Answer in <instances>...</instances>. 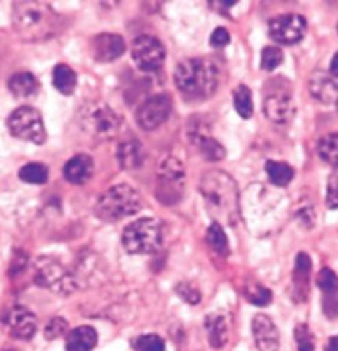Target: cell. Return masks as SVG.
Listing matches in <instances>:
<instances>
[{"mask_svg":"<svg viewBox=\"0 0 338 351\" xmlns=\"http://www.w3.org/2000/svg\"><path fill=\"white\" fill-rule=\"evenodd\" d=\"M175 86L189 99H206L217 91L219 68L208 58H186L175 68Z\"/></svg>","mask_w":338,"mask_h":351,"instance_id":"1","label":"cell"},{"mask_svg":"<svg viewBox=\"0 0 338 351\" xmlns=\"http://www.w3.org/2000/svg\"><path fill=\"white\" fill-rule=\"evenodd\" d=\"M14 27L27 42H45L60 32V15L45 2H15Z\"/></svg>","mask_w":338,"mask_h":351,"instance_id":"2","label":"cell"},{"mask_svg":"<svg viewBox=\"0 0 338 351\" xmlns=\"http://www.w3.org/2000/svg\"><path fill=\"white\" fill-rule=\"evenodd\" d=\"M200 191L213 216L228 224L238 221V186L230 175L219 170L208 171L203 175L202 182H200Z\"/></svg>","mask_w":338,"mask_h":351,"instance_id":"3","label":"cell"},{"mask_svg":"<svg viewBox=\"0 0 338 351\" xmlns=\"http://www.w3.org/2000/svg\"><path fill=\"white\" fill-rule=\"evenodd\" d=\"M142 208V197L136 189L121 183L108 189L96 203L97 218L104 221H119L130 215H136Z\"/></svg>","mask_w":338,"mask_h":351,"instance_id":"4","label":"cell"},{"mask_svg":"<svg viewBox=\"0 0 338 351\" xmlns=\"http://www.w3.org/2000/svg\"><path fill=\"white\" fill-rule=\"evenodd\" d=\"M78 124L84 134L96 141H111L119 132L121 119L108 104L101 101H91L81 106Z\"/></svg>","mask_w":338,"mask_h":351,"instance_id":"5","label":"cell"},{"mask_svg":"<svg viewBox=\"0 0 338 351\" xmlns=\"http://www.w3.org/2000/svg\"><path fill=\"white\" fill-rule=\"evenodd\" d=\"M164 243L162 223L154 218H141L122 232V244L129 254H154Z\"/></svg>","mask_w":338,"mask_h":351,"instance_id":"6","label":"cell"},{"mask_svg":"<svg viewBox=\"0 0 338 351\" xmlns=\"http://www.w3.org/2000/svg\"><path fill=\"white\" fill-rule=\"evenodd\" d=\"M12 136L22 138V141L43 144L47 141V130L42 119V114L30 106H22L10 114L7 121Z\"/></svg>","mask_w":338,"mask_h":351,"instance_id":"7","label":"cell"},{"mask_svg":"<svg viewBox=\"0 0 338 351\" xmlns=\"http://www.w3.org/2000/svg\"><path fill=\"white\" fill-rule=\"evenodd\" d=\"M35 282L60 295H68L76 289L75 277L61 266L58 261L48 259V257H42L36 263Z\"/></svg>","mask_w":338,"mask_h":351,"instance_id":"8","label":"cell"},{"mask_svg":"<svg viewBox=\"0 0 338 351\" xmlns=\"http://www.w3.org/2000/svg\"><path fill=\"white\" fill-rule=\"evenodd\" d=\"M185 186V169L178 158L169 157L162 162L158 169V191L157 197L165 205H172L180 199Z\"/></svg>","mask_w":338,"mask_h":351,"instance_id":"9","label":"cell"},{"mask_svg":"<svg viewBox=\"0 0 338 351\" xmlns=\"http://www.w3.org/2000/svg\"><path fill=\"white\" fill-rule=\"evenodd\" d=\"M132 58L142 71H157L165 61V48L156 36H137L132 43Z\"/></svg>","mask_w":338,"mask_h":351,"instance_id":"10","label":"cell"},{"mask_svg":"<svg viewBox=\"0 0 338 351\" xmlns=\"http://www.w3.org/2000/svg\"><path fill=\"white\" fill-rule=\"evenodd\" d=\"M307 34V22L302 15L286 14L269 22V35L274 42L282 45H295Z\"/></svg>","mask_w":338,"mask_h":351,"instance_id":"11","label":"cell"},{"mask_svg":"<svg viewBox=\"0 0 338 351\" xmlns=\"http://www.w3.org/2000/svg\"><path fill=\"white\" fill-rule=\"evenodd\" d=\"M172 97L169 95H156L150 96L145 103L141 104V108L137 109V122L142 129L152 130L157 129L158 125H162L169 119L170 114H172Z\"/></svg>","mask_w":338,"mask_h":351,"instance_id":"12","label":"cell"},{"mask_svg":"<svg viewBox=\"0 0 338 351\" xmlns=\"http://www.w3.org/2000/svg\"><path fill=\"white\" fill-rule=\"evenodd\" d=\"M189 137L195 145L198 147V150L202 152L203 157L210 162H218L225 157V149L219 144L217 138L211 137L210 129L206 128L205 122L193 119L189 125Z\"/></svg>","mask_w":338,"mask_h":351,"instance_id":"13","label":"cell"},{"mask_svg":"<svg viewBox=\"0 0 338 351\" xmlns=\"http://www.w3.org/2000/svg\"><path fill=\"white\" fill-rule=\"evenodd\" d=\"M264 114L276 124H287L294 117L295 106L291 95L284 91L271 93L264 99Z\"/></svg>","mask_w":338,"mask_h":351,"instance_id":"14","label":"cell"},{"mask_svg":"<svg viewBox=\"0 0 338 351\" xmlns=\"http://www.w3.org/2000/svg\"><path fill=\"white\" fill-rule=\"evenodd\" d=\"M252 335L259 351H279L278 326L264 313L252 318Z\"/></svg>","mask_w":338,"mask_h":351,"instance_id":"15","label":"cell"},{"mask_svg":"<svg viewBox=\"0 0 338 351\" xmlns=\"http://www.w3.org/2000/svg\"><path fill=\"white\" fill-rule=\"evenodd\" d=\"M5 322L9 325L12 337L19 338V340H30L36 332L35 315L22 305H15L14 308H10Z\"/></svg>","mask_w":338,"mask_h":351,"instance_id":"16","label":"cell"},{"mask_svg":"<svg viewBox=\"0 0 338 351\" xmlns=\"http://www.w3.org/2000/svg\"><path fill=\"white\" fill-rule=\"evenodd\" d=\"M125 51L122 36L114 34H101L93 40V56L99 63H111L121 58Z\"/></svg>","mask_w":338,"mask_h":351,"instance_id":"17","label":"cell"},{"mask_svg":"<svg viewBox=\"0 0 338 351\" xmlns=\"http://www.w3.org/2000/svg\"><path fill=\"white\" fill-rule=\"evenodd\" d=\"M317 285L324 293V312L328 318L338 317V277L332 269H322L317 276Z\"/></svg>","mask_w":338,"mask_h":351,"instance_id":"18","label":"cell"},{"mask_svg":"<svg viewBox=\"0 0 338 351\" xmlns=\"http://www.w3.org/2000/svg\"><path fill=\"white\" fill-rule=\"evenodd\" d=\"M95 171V162L86 154H78L67 162L63 167V175L73 185H81L86 183L93 177Z\"/></svg>","mask_w":338,"mask_h":351,"instance_id":"19","label":"cell"},{"mask_svg":"<svg viewBox=\"0 0 338 351\" xmlns=\"http://www.w3.org/2000/svg\"><path fill=\"white\" fill-rule=\"evenodd\" d=\"M309 89H311V95L324 104H332L338 101V84L332 76L324 71L313 73L309 81Z\"/></svg>","mask_w":338,"mask_h":351,"instance_id":"20","label":"cell"},{"mask_svg":"<svg viewBox=\"0 0 338 351\" xmlns=\"http://www.w3.org/2000/svg\"><path fill=\"white\" fill-rule=\"evenodd\" d=\"M144 147L137 141L122 142L117 149V160L119 165L125 170H136L144 165Z\"/></svg>","mask_w":338,"mask_h":351,"instance_id":"21","label":"cell"},{"mask_svg":"<svg viewBox=\"0 0 338 351\" xmlns=\"http://www.w3.org/2000/svg\"><path fill=\"white\" fill-rule=\"evenodd\" d=\"M312 261L305 252H300L295 257V269H294V293L297 300H305L309 293V279H311Z\"/></svg>","mask_w":338,"mask_h":351,"instance_id":"22","label":"cell"},{"mask_svg":"<svg viewBox=\"0 0 338 351\" xmlns=\"http://www.w3.org/2000/svg\"><path fill=\"white\" fill-rule=\"evenodd\" d=\"M97 343V333L93 326L83 325L71 330L67 337V351H91Z\"/></svg>","mask_w":338,"mask_h":351,"instance_id":"23","label":"cell"},{"mask_svg":"<svg viewBox=\"0 0 338 351\" xmlns=\"http://www.w3.org/2000/svg\"><path fill=\"white\" fill-rule=\"evenodd\" d=\"M9 89L14 96L17 97H32L38 93L40 83L38 80L28 71H22L14 75L9 80Z\"/></svg>","mask_w":338,"mask_h":351,"instance_id":"24","label":"cell"},{"mask_svg":"<svg viewBox=\"0 0 338 351\" xmlns=\"http://www.w3.org/2000/svg\"><path fill=\"white\" fill-rule=\"evenodd\" d=\"M53 84L61 95L71 96L78 84V76L68 64H56L53 69Z\"/></svg>","mask_w":338,"mask_h":351,"instance_id":"25","label":"cell"},{"mask_svg":"<svg viewBox=\"0 0 338 351\" xmlns=\"http://www.w3.org/2000/svg\"><path fill=\"white\" fill-rule=\"evenodd\" d=\"M206 332L208 340L215 348H223L228 340V326L223 315H211L206 318Z\"/></svg>","mask_w":338,"mask_h":351,"instance_id":"26","label":"cell"},{"mask_svg":"<svg viewBox=\"0 0 338 351\" xmlns=\"http://www.w3.org/2000/svg\"><path fill=\"white\" fill-rule=\"evenodd\" d=\"M266 171L269 180L278 186H286L294 178V169L284 162L269 160L266 163Z\"/></svg>","mask_w":338,"mask_h":351,"instance_id":"27","label":"cell"},{"mask_svg":"<svg viewBox=\"0 0 338 351\" xmlns=\"http://www.w3.org/2000/svg\"><path fill=\"white\" fill-rule=\"evenodd\" d=\"M233 103L234 109L243 119H250L252 116V111H254V104H252V96L251 89L248 86L239 84L238 88L233 91Z\"/></svg>","mask_w":338,"mask_h":351,"instance_id":"28","label":"cell"},{"mask_svg":"<svg viewBox=\"0 0 338 351\" xmlns=\"http://www.w3.org/2000/svg\"><path fill=\"white\" fill-rule=\"evenodd\" d=\"M319 157L328 165L338 169V132L327 134L319 142Z\"/></svg>","mask_w":338,"mask_h":351,"instance_id":"29","label":"cell"},{"mask_svg":"<svg viewBox=\"0 0 338 351\" xmlns=\"http://www.w3.org/2000/svg\"><path fill=\"white\" fill-rule=\"evenodd\" d=\"M206 241L215 251L218 252L219 256H228L230 254V246H228V238L223 231L221 224L219 223H213L206 231Z\"/></svg>","mask_w":338,"mask_h":351,"instance_id":"30","label":"cell"},{"mask_svg":"<svg viewBox=\"0 0 338 351\" xmlns=\"http://www.w3.org/2000/svg\"><path fill=\"white\" fill-rule=\"evenodd\" d=\"M19 175L23 182L40 185L48 180V167L43 163H27L25 167L20 169Z\"/></svg>","mask_w":338,"mask_h":351,"instance_id":"31","label":"cell"},{"mask_svg":"<svg viewBox=\"0 0 338 351\" xmlns=\"http://www.w3.org/2000/svg\"><path fill=\"white\" fill-rule=\"evenodd\" d=\"M134 350L136 351H164L165 343L158 335H142V337H137L132 343Z\"/></svg>","mask_w":338,"mask_h":351,"instance_id":"32","label":"cell"},{"mask_svg":"<svg viewBox=\"0 0 338 351\" xmlns=\"http://www.w3.org/2000/svg\"><path fill=\"white\" fill-rule=\"evenodd\" d=\"M284 61V53L278 47H266L261 53V68L264 71H272Z\"/></svg>","mask_w":338,"mask_h":351,"instance_id":"33","label":"cell"},{"mask_svg":"<svg viewBox=\"0 0 338 351\" xmlns=\"http://www.w3.org/2000/svg\"><path fill=\"white\" fill-rule=\"evenodd\" d=\"M244 295H246V299L250 300L251 304L259 305V307L267 305L272 299L271 291L266 287H263V285H250V287L246 289V293H244Z\"/></svg>","mask_w":338,"mask_h":351,"instance_id":"34","label":"cell"},{"mask_svg":"<svg viewBox=\"0 0 338 351\" xmlns=\"http://www.w3.org/2000/svg\"><path fill=\"white\" fill-rule=\"evenodd\" d=\"M295 340H297V348H299V351H313V348H315V341H313V337L307 325L297 326Z\"/></svg>","mask_w":338,"mask_h":351,"instance_id":"35","label":"cell"},{"mask_svg":"<svg viewBox=\"0 0 338 351\" xmlns=\"http://www.w3.org/2000/svg\"><path fill=\"white\" fill-rule=\"evenodd\" d=\"M67 330H68V322L64 320V318L56 317L48 322V325L45 326V337H47L48 340H55V338L61 337Z\"/></svg>","mask_w":338,"mask_h":351,"instance_id":"36","label":"cell"},{"mask_svg":"<svg viewBox=\"0 0 338 351\" xmlns=\"http://www.w3.org/2000/svg\"><path fill=\"white\" fill-rule=\"evenodd\" d=\"M327 206L335 210L338 208V169H335L328 178L327 185Z\"/></svg>","mask_w":338,"mask_h":351,"instance_id":"37","label":"cell"},{"mask_svg":"<svg viewBox=\"0 0 338 351\" xmlns=\"http://www.w3.org/2000/svg\"><path fill=\"white\" fill-rule=\"evenodd\" d=\"M230 40H231L230 34H228L226 28L223 27H218L210 36V43L213 48H225L226 45L230 43Z\"/></svg>","mask_w":338,"mask_h":351,"instance_id":"38","label":"cell"},{"mask_svg":"<svg viewBox=\"0 0 338 351\" xmlns=\"http://www.w3.org/2000/svg\"><path fill=\"white\" fill-rule=\"evenodd\" d=\"M177 291H178V293H180V297H183V299L189 302V304H198L200 302V292L193 287V285L180 284L177 287Z\"/></svg>","mask_w":338,"mask_h":351,"instance_id":"39","label":"cell"},{"mask_svg":"<svg viewBox=\"0 0 338 351\" xmlns=\"http://www.w3.org/2000/svg\"><path fill=\"white\" fill-rule=\"evenodd\" d=\"M325 351H338V335H337V337L330 338Z\"/></svg>","mask_w":338,"mask_h":351,"instance_id":"40","label":"cell"},{"mask_svg":"<svg viewBox=\"0 0 338 351\" xmlns=\"http://www.w3.org/2000/svg\"><path fill=\"white\" fill-rule=\"evenodd\" d=\"M330 73H332L335 77H338V53L333 56L332 63H330Z\"/></svg>","mask_w":338,"mask_h":351,"instance_id":"41","label":"cell"},{"mask_svg":"<svg viewBox=\"0 0 338 351\" xmlns=\"http://www.w3.org/2000/svg\"><path fill=\"white\" fill-rule=\"evenodd\" d=\"M337 108H338V101H337Z\"/></svg>","mask_w":338,"mask_h":351,"instance_id":"42","label":"cell"},{"mask_svg":"<svg viewBox=\"0 0 338 351\" xmlns=\"http://www.w3.org/2000/svg\"><path fill=\"white\" fill-rule=\"evenodd\" d=\"M337 30H338V25H337Z\"/></svg>","mask_w":338,"mask_h":351,"instance_id":"43","label":"cell"}]
</instances>
